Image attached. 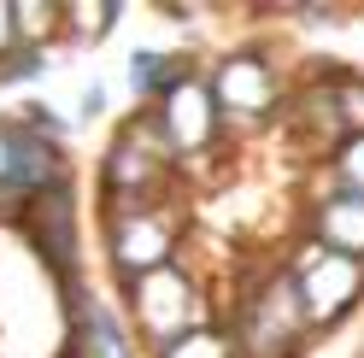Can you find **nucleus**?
Wrapping results in <instances>:
<instances>
[{
    "label": "nucleus",
    "mask_w": 364,
    "mask_h": 358,
    "mask_svg": "<svg viewBox=\"0 0 364 358\" xmlns=\"http://www.w3.org/2000/svg\"><path fill=\"white\" fill-rule=\"evenodd\" d=\"M218 323L230 335L235 358H306L317 341L306 311H300V288H294L282 253L259 259L253 271H235L230 300L218 305Z\"/></svg>",
    "instance_id": "nucleus-1"
},
{
    "label": "nucleus",
    "mask_w": 364,
    "mask_h": 358,
    "mask_svg": "<svg viewBox=\"0 0 364 358\" xmlns=\"http://www.w3.org/2000/svg\"><path fill=\"white\" fill-rule=\"evenodd\" d=\"M118 294H124L118 311H124V323H129V335H135L141 352L171 347V341H182V335L200 329V323H218L212 282H206V271H200L188 253H182L176 264H165V271L118 288Z\"/></svg>",
    "instance_id": "nucleus-2"
},
{
    "label": "nucleus",
    "mask_w": 364,
    "mask_h": 358,
    "mask_svg": "<svg viewBox=\"0 0 364 358\" xmlns=\"http://www.w3.org/2000/svg\"><path fill=\"white\" fill-rule=\"evenodd\" d=\"M100 206H141V200H182V165L153 112H135L112 129L95 170Z\"/></svg>",
    "instance_id": "nucleus-3"
},
{
    "label": "nucleus",
    "mask_w": 364,
    "mask_h": 358,
    "mask_svg": "<svg viewBox=\"0 0 364 358\" xmlns=\"http://www.w3.org/2000/svg\"><path fill=\"white\" fill-rule=\"evenodd\" d=\"M206 88L218 100V118L230 129V141L241 136H259V129L282 124L288 118V71L277 65V53L247 41V48H223L212 65H206Z\"/></svg>",
    "instance_id": "nucleus-4"
},
{
    "label": "nucleus",
    "mask_w": 364,
    "mask_h": 358,
    "mask_svg": "<svg viewBox=\"0 0 364 358\" xmlns=\"http://www.w3.org/2000/svg\"><path fill=\"white\" fill-rule=\"evenodd\" d=\"M100 247L112 282L129 288L182 259L188 247V206L182 200H141V206H100Z\"/></svg>",
    "instance_id": "nucleus-5"
},
{
    "label": "nucleus",
    "mask_w": 364,
    "mask_h": 358,
    "mask_svg": "<svg viewBox=\"0 0 364 358\" xmlns=\"http://www.w3.org/2000/svg\"><path fill=\"white\" fill-rule=\"evenodd\" d=\"M294 288H300V311L311 335H335L347 318H358L364 305V264L358 259H341V253H323L317 241H294V253H282Z\"/></svg>",
    "instance_id": "nucleus-6"
},
{
    "label": "nucleus",
    "mask_w": 364,
    "mask_h": 358,
    "mask_svg": "<svg viewBox=\"0 0 364 358\" xmlns=\"http://www.w3.org/2000/svg\"><path fill=\"white\" fill-rule=\"evenodd\" d=\"M18 223H24L30 253L48 264L65 288V311L82 294V206H77V176H65L59 188L36 194L30 206H18Z\"/></svg>",
    "instance_id": "nucleus-7"
},
{
    "label": "nucleus",
    "mask_w": 364,
    "mask_h": 358,
    "mask_svg": "<svg viewBox=\"0 0 364 358\" xmlns=\"http://www.w3.org/2000/svg\"><path fill=\"white\" fill-rule=\"evenodd\" d=\"M153 118H159V129H165L176 165H200V159H218L223 147H235L230 129H223V118H218V100L206 88V71H188L165 100H159Z\"/></svg>",
    "instance_id": "nucleus-8"
},
{
    "label": "nucleus",
    "mask_w": 364,
    "mask_h": 358,
    "mask_svg": "<svg viewBox=\"0 0 364 358\" xmlns=\"http://www.w3.org/2000/svg\"><path fill=\"white\" fill-rule=\"evenodd\" d=\"M300 235L317 241L323 253L341 259H364V194L353 188H317L306 206H300Z\"/></svg>",
    "instance_id": "nucleus-9"
},
{
    "label": "nucleus",
    "mask_w": 364,
    "mask_h": 358,
    "mask_svg": "<svg viewBox=\"0 0 364 358\" xmlns=\"http://www.w3.org/2000/svg\"><path fill=\"white\" fill-rule=\"evenodd\" d=\"M71 352L77 358H141L124 311L100 294H88V288L71 300Z\"/></svg>",
    "instance_id": "nucleus-10"
},
{
    "label": "nucleus",
    "mask_w": 364,
    "mask_h": 358,
    "mask_svg": "<svg viewBox=\"0 0 364 358\" xmlns=\"http://www.w3.org/2000/svg\"><path fill=\"white\" fill-rule=\"evenodd\" d=\"M188 71H200L188 53H171V48H135L129 65H124V82H129V94H135V100L159 106L182 77H188Z\"/></svg>",
    "instance_id": "nucleus-11"
},
{
    "label": "nucleus",
    "mask_w": 364,
    "mask_h": 358,
    "mask_svg": "<svg viewBox=\"0 0 364 358\" xmlns=\"http://www.w3.org/2000/svg\"><path fill=\"white\" fill-rule=\"evenodd\" d=\"M129 6H118V0H95V6H65V36L71 41H106L112 30H118V18H124Z\"/></svg>",
    "instance_id": "nucleus-12"
},
{
    "label": "nucleus",
    "mask_w": 364,
    "mask_h": 358,
    "mask_svg": "<svg viewBox=\"0 0 364 358\" xmlns=\"http://www.w3.org/2000/svg\"><path fill=\"white\" fill-rule=\"evenodd\" d=\"M147 358H235V347H230V335H223V323H200V329L182 335V341L159 347Z\"/></svg>",
    "instance_id": "nucleus-13"
},
{
    "label": "nucleus",
    "mask_w": 364,
    "mask_h": 358,
    "mask_svg": "<svg viewBox=\"0 0 364 358\" xmlns=\"http://www.w3.org/2000/svg\"><path fill=\"white\" fill-rule=\"evenodd\" d=\"M53 71V48H30V41H18V48L0 59V88H18V82H36Z\"/></svg>",
    "instance_id": "nucleus-14"
},
{
    "label": "nucleus",
    "mask_w": 364,
    "mask_h": 358,
    "mask_svg": "<svg viewBox=\"0 0 364 358\" xmlns=\"http://www.w3.org/2000/svg\"><path fill=\"white\" fill-rule=\"evenodd\" d=\"M323 165H329V183H335V188H353V194H364V129H353V136L341 141Z\"/></svg>",
    "instance_id": "nucleus-15"
},
{
    "label": "nucleus",
    "mask_w": 364,
    "mask_h": 358,
    "mask_svg": "<svg viewBox=\"0 0 364 358\" xmlns=\"http://www.w3.org/2000/svg\"><path fill=\"white\" fill-rule=\"evenodd\" d=\"M77 118H82V124L106 118V82H88V88H82V100H77Z\"/></svg>",
    "instance_id": "nucleus-16"
},
{
    "label": "nucleus",
    "mask_w": 364,
    "mask_h": 358,
    "mask_svg": "<svg viewBox=\"0 0 364 358\" xmlns=\"http://www.w3.org/2000/svg\"><path fill=\"white\" fill-rule=\"evenodd\" d=\"M18 48V24H12V0H0V59Z\"/></svg>",
    "instance_id": "nucleus-17"
},
{
    "label": "nucleus",
    "mask_w": 364,
    "mask_h": 358,
    "mask_svg": "<svg viewBox=\"0 0 364 358\" xmlns=\"http://www.w3.org/2000/svg\"><path fill=\"white\" fill-rule=\"evenodd\" d=\"M358 264H364V259H358Z\"/></svg>",
    "instance_id": "nucleus-18"
}]
</instances>
